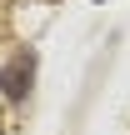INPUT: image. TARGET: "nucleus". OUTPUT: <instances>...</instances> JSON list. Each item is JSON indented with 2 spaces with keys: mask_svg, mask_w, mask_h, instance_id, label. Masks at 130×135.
Wrapping results in <instances>:
<instances>
[{
  "mask_svg": "<svg viewBox=\"0 0 130 135\" xmlns=\"http://www.w3.org/2000/svg\"><path fill=\"white\" fill-rule=\"evenodd\" d=\"M30 75H35V60H30V55H15V60L0 70V90H5L10 100H20V95L30 90Z\"/></svg>",
  "mask_w": 130,
  "mask_h": 135,
  "instance_id": "nucleus-1",
  "label": "nucleus"
}]
</instances>
